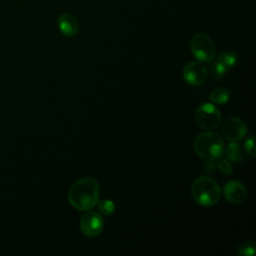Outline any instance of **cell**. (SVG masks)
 Returning <instances> with one entry per match:
<instances>
[{"mask_svg":"<svg viewBox=\"0 0 256 256\" xmlns=\"http://www.w3.org/2000/svg\"><path fill=\"white\" fill-rule=\"evenodd\" d=\"M98 199V182L90 177L76 181L68 191L69 203L78 211L91 210L96 206Z\"/></svg>","mask_w":256,"mask_h":256,"instance_id":"obj_1","label":"cell"},{"mask_svg":"<svg viewBox=\"0 0 256 256\" xmlns=\"http://www.w3.org/2000/svg\"><path fill=\"white\" fill-rule=\"evenodd\" d=\"M193 200L205 207L215 205L221 197V190L218 183L209 176L198 177L191 186Z\"/></svg>","mask_w":256,"mask_h":256,"instance_id":"obj_2","label":"cell"},{"mask_svg":"<svg viewBox=\"0 0 256 256\" xmlns=\"http://www.w3.org/2000/svg\"><path fill=\"white\" fill-rule=\"evenodd\" d=\"M194 150L198 156L205 160H217L224 154V141L217 133L203 132L194 140Z\"/></svg>","mask_w":256,"mask_h":256,"instance_id":"obj_3","label":"cell"},{"mask_svg":"<svg viewBox=\"0 0 256 256\" xmlns=\"http://www.w3.org/2000/svg\"><path fill=\"white\" fill-rule=\"evenodd\" d=\"M190 49L194 57L201 62H209L213 60L216 55L214 42L204 33H197L191 38Z\"/></svg>","mask_w":256,"mask_h":256,"instance_id":"obj_4","label":"cell"},{"mask_svg":"<svg viewBox=\"0 0 256 256\" xmlns=\"http://www.w3.org/2000/svg\"><path fill=\"white\" fill-rule=\"evenodd\" d=\"M195 119L200 128L210 131L217 128L221 121L219 109L213 103H202L195 112Z\"/></svg>","mask_w":256,"mask_h":256,"instance_id":"obj_5","label":"cell"},{"mask_svg":"<svg viewBox=\"0 0 256 256\" xmlns=\"http://www.w3.org/2000/svg\"><path fill=\"white\" fill-rule=\"evenodd\" d=\"M81 232L87 237H96L104 229L103 217L96 211H87L80 219Z\"/></svg>","mask_w":256,"mask_h":256,"instance_id":"obj_6","label":"cell"},{"mask_svg":"<svg viewBox=\"0 0 256 256\" xmlns=\"http://www.w3.org/2000/svg\"><path fill=\"white\" fill-rule=\"evenodd\" d=\"M208 77L207 67L201 61H191L183 69V78L191 86L203 84Z\"/></svg>","mask_w":256,"mask_h":256,"instance_id":"obj_7","label":"cell"},{"mask_svg":"<svg viewBox=\"0 0 256 256\" xmlns=\"http://www.w3.org/2000/svg\"><path fill=\"white\" fill-rule=\"evenodd\" d=\"M221 132L227 141L238 142L246 135L247 126L242 119L238 117H232L224 122Z\"/></svg>","mask_w":256,"mask_h":256,"instance_id":"obj_8","label":"cell"},{"mask_svg":"<svg viewBox=\"0 0 256 256\" xmlns=\"http://www.w3.org/2000/svg\"><path fill=\"white\" fill-rule=\"evenodd\" d=\"M223 195L228 202L240 204L247 198V190L241 182L230 180L223 187Z\"/></svg>","mask_w":256,"mask_h":256,"instance_id":"obj_9","label":"cell"},{"mask_svg":"<svg viewBox=\"0 0 256 256\" xmlns=\"http://www.w3.org/2000/svg\"><path fill=\"white\" fill-rule=\"evenodd\" d=\"M57 26L59 31L66 37L75 36L80 29L78 19L76 16L69 12H64L59 15L57 19Z\"/></svg>","mask_w":256,"mask_h":256,"instance_id":"obj_10","label":"cell"},{"mask_svg":"<svg viewBox=\"0 0 256 256\" xmlns=\"http://www.w3.org/2000/svg\"><path fill=\"white\" fill-rule=\"evenodd\" d=\"M224 150H225L226 158L230 162L239 163L245 159V154L238 142H229L226 149Z\"/></svg>","mask_w":256,"mask_h":256,"instance_id":"obj_11","label":"cell"},{"mask_svg":"<svg viewBox=\"0 0 256 256\" xmlns=\"http://www.w3.org/2000/svg\"><path fill=\"white\" fill-rule=\"evenodd\" d=\"M230 98V91L226 87L214 88L210 94L209 99L213 104H225Z\"/></svg>","mask_w":256,"mask_h":256,"instance_id":"obj_12","label":"cell"},{"mask_svg":"<svg viewBox=\"0 0 256 256\" xmlns=\"http://www.w3.org/2000/svg\"><path fill=\"white\" fill-rule=\"evenodd\" d=\"M217 60H219L220 62H222L227 68H231V67H234L237 62H238V56L235 52L233 51H223L221 52L217 58Z\"/></svg>","mask_w":256,"mask_h":256,"instance_id":"obj_13","label":"cell"},{"mask_svg":"<svg viewBox=\"0 0 256 256\" xmlns=\"http://www.w3.org/2000/svg\"><path fill=\"white\" fill-rule=\"evenodd\" d=\"M97 207L99 212L104 216H110L115 212V204L110 199H103L97 202Z\"/></svg>","mask_w":256,"mask_h":256,"instance_id":"obj_14","label":"cell"},{"mask_svg":"<svg viewBox=\"0 0 256 256\" xmlns=\"http://www.w3.org/2000/svg\"><path fill=\"white\" fill-rule=\"evenodd\" d=\"M256 251V243L254 241H246L242 243L238 249L237 253L240 256H253Z\"/></svg>","mask_w":256,"mask_h":256,"instance_id":"obj_15","label":"cell"},{"mask_svg":"<svg viewBox=\"0 0 256 256\" xmlns=\"http://www.w3.org/2000/svg\"><path fill=\"white\" fill-rule=\"evenodd\" d=\"M227 70H228V68L222 62H220L217 59L214 61L213 65H212V72H213L214 78L220 79V78L224 77L227 73Z\"/></svg>","mask_w":256,"mask_h":256,"instance_id":"obj_16","label":"cell"},{"mask_svg":"<svg viewBox=\"0 0 256 256\" xmlns=\"http://www.w3.org/2000/svg\"><path fill=\"white\" fill-rule=\"evenodd\" d=\"M217 163H216V167L221 171V173L225 174V175H230L232 173V165L230 163V161L228 159L225 158H218L217 159Z\"/></svg>","mask_w":256,"mask_h":256,"instance_id":"obj_17","label":"cell"},{"mask_svg":"<svg viewBox=\"0 0 256 256\" xmlns=\"http://www.w3.org/2000/svg\"><path fill=\"white\" fill-rule=\"evenodd\" d=\"M244 148L248 155H250L251 157H255V146H254V136L253 135H251L250 137H248L245 140Z\"/></svg>","mask_w":256,"mask_h":256,"instance_id":"obj_18","label":"cell"},{"mask_svg":"<svg viewBox=\"0 0 256 256\" xmlns=\"http://www.w3.org/2000/svg\"><path fill=\"white\" fill-rule=\"evenodd\" d=\"M216 170V163L213 160H206L205 171L207 173H213Z\"/></svg>","mask_w":256,"mask_h":256,"instance_id":"obj_19","label":"cell"}]
</instances>
